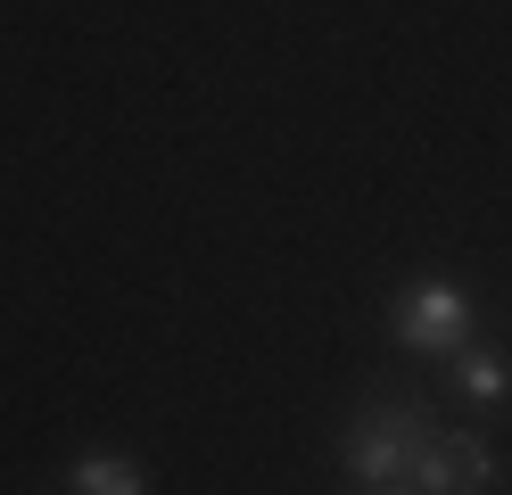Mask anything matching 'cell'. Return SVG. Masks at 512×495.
<instances>
[{
    "label": "cell",
    "instance_id": "1",
    "mask_svg": "<svg viewBox=\"0 0 512 495\" xmlns=\"http://www.w3.org/2000/svg\"><path fill=\"white\" fill-rule=\"evenodd\" d=\"M430 429H438V413L422 396H364V405L347 413V429H339V471L356 487H397Z\"/></svg>",
    "mask_w": 512,
    "mask_h": 495
},
{
    "label": "cell",
    "instance_id": "2",
    "mask_svg": "<svg viewBox=\"0 0 512 495\" xmlns=\"http://www.w3.org/2000/svg\"><path fill=\"white\" fill-rule=\"evenodd\" d=\"M471 322H479V306H471V289H463L455 273L405 281V289L389 297V339H397L405 355H430V363H446L455 347H471Z\"/></svg>",
    "mask_w": 512,
    "mask_h": 495
},
{
    "label": "cell",
    "instance_id": "3",
    "mask_svg": "<svg viewBox=\"0 0 512 495\" xmlns=\"http://www.w3.org/2000/svg\"><path fill=\"white\" fill-rule=\"evenodd\" d=\"M496 479H504V462L479 429H430L413 471H405L413 495H496Z\"/></svg>",
    "mask_w": 512,
    "mask_h": 495
},
{
    "label": "cell",
    "instance_id": "4",
    "mask_svg": "<svg viewBox=\"0 0 512 495\" xmlns=\"http://www.w3.org/2000/svg\"><path fill=\"white\" fill-rule=\"evenodd\" d=\"M446 388L463 396V405H479V413H496V405H512V355L504 347H455L446 355Z\"/></svg>",
    "mask_w": 512,
    "mask_h": 495
},
{
    "label": "cell",
    "instance_id": "5",
    "mask_svg": "<svg viewBox=\"0 0 512 495\" xmlns=\"http://www.w3.org/2000/svg\"><path fill=\"white\" fill-rule=\"evenodd\" d=\"M58 495H149V471L133 454H75L58 471Z\"/></svg>",
    "mask_w": 512,
    "mask_h": 495
},
{
    "label": "cell",
    "instance_id": "6",
    "mask_svg": "<svg viewBox=\"0 0 512 495\" xmlns=\"http://www.w3.org/2000/svg\"><path fill=\"white\" fill-rule=\"evenodd\" d=\"M356 495H413V487H405V479H397V487H356Z\"/></svg>",
    "mask_w": 512,
    "mask_h": 495
},
{
    "label": "cell",
    "instance_id": "7",
    "mask_svg": "<svg viewBox=\"0 0 512 495\" xmlns=\"http://www.w3.org/2000/svg\"><path fill=\"white\" fill-rule=\"evenodd\" d=\"M50 495H58V487H50Z\"/></svg>",
    "mask_w": 512,
    "mask_h": 495
}]
</instances>
